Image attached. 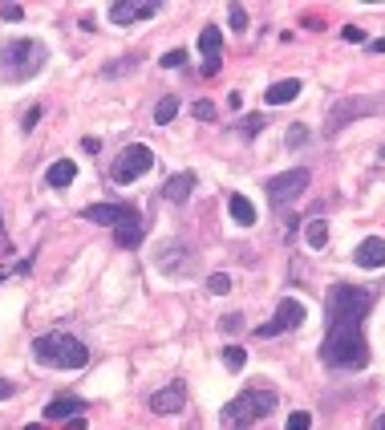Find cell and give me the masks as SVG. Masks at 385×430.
I'll return each mask as SVG.
<instances>
[{"mask_svg":"<svg viewBox=\"0 0 385 430\" xmlns=\"http://www.w3.org/2000/svg\"><path fill=\"white\" fill-rule=\"evenodd\" d=\"M320 361L329 370H365L369 365V345L361 325H329L320 341Z\"/></svg>","mask_w":385,"mask_h":430,"instance_id":"6da1fadb","label":"cell"},{"mask_svg":"<svg viewBox=\"0 0 385 430\" xmlns=\"http://www.w3.org/2000/svg\"><path fill=\"white\" fill-rule=\"evenodd\" d=\"M45 61H49V49L41 41H29V37L4 41L0 45V82L4 86H21V82H29V78L41 73Z\"/></svg>","mask_w":385,"mask_h":430,"instance_id":"7a4b0ae2","label":"cell"},{"mask_svg":"<svg viewBox=\"0 0 385 430\" xmlns=\"http://www.w3.org/2000/svg\"><path fill=\"white\" fill-rule=\"evenodd\" d=\"M377 301L373 288H357V284H333L325 297V321L329 325H361L369 317V308Z\"/></svg>","mask_w":385,"mask_h":430,"instance_id":"3957f363","label":"cell"},{"mask_svg":"<svg viewBox=\"0 0 385 430\" xmlns=\"http://www.w3.org/2000/svg\"><path fill=\"white\" fill-rule=\"evenodd\" d=\"M276 410V394L272 389H240L227 406H223V414H219V427L223 430H248V427H256L259 418H268Z\"/></svg>","mask_w":385,"mask_h":430,"instance_id":"277c9868","label":"cell"},{"mask_svg":"<svg viewBox=\"0 0 385 430\" xmlns=\"http://www.w3.org/2000/svg\"><path fill=\"white\" fill-rule=\"evenodd\" d=\"M33 357L53 370H82L89 361V345L73 333H41L33 341Z\"/></svg>","mask_w":385,"mask_h":430,"instance_id":"5b68a950","label":"cell"},{"mask_svg":"<svg viewBox=\"0 0 385 430\" xmlns=\"http://www.w3.org/2000/svg\"><path fill=\"white\" fill-rule=\"evenodd\" d=\"M154 167V150L146 146V142H130V146H122V155L114 159V167H110V179L114 183H134L138 174H146Z\"/></svg>","mask_w":385,"mask_h":430,"instance_id":"8992f818","label":"cell"},{"mask_svg":"<svg viewBox=\"0 0 385 430\" xmlns=\"http://www.w3.org/2000/svg\"><path fill=\"white\" fill-rule=\"evenodd\" d=\"M304 317H308L304 304H300L296 297H284V301L276 304V313H272V317L256 329V337H259V341H272V337H280V333H292V329L304 325Z\"/></svg>","mask_w":385,"mask_h":430,"instance_id":"52a82bcc","label":"cell"},{"mask_svg":"<svg viewBox=\"0 0 385 430\" xmlns=\"http://www.w3.org/2000/svg\"><path fill=\"white\" fill-rule=\"evenodd\" d=\"M308 179H312V174L304 171V167H292V171L268 179V183H264V191H268V203H272V207H284V203L300 199V195L308 191Z\"/></svg>","mask_w":385,"mask_h":430,"instance_id":"ba28073f","label":"cell"},{"mask_svg":"<svg viewBox=\"0 0 385 430\" xmlns=\"http://www.w3.org/2000/svg\"><path fill=\"white\" fill-rule=\"evenodd\" d=\"M377 106H382L377 98H341V102H337V106L329 110V118H325V134L333 138L337 130H345L349 122H357L361 114H373Z\"/></svg>","mask_w":385,"mask_h":430,"instance_id":"9c48e42d","label":"cell"},{"mask_svg":"<svg viewBox=\"0 0 385 430\" xmlns=\"http://www.w3.org/2000/svg\"><path fill=\"white\" fill-rule=\"evenodd\" d=\"M154 264H159L167 276H191V268H195V252H191L183 240H174L171 248H163V252L154 256Z\"/></svg>","mask_w":385,"mask_h":430,"instance_id":"30bf717a","label":"cell"},{"mask_svg":"<svg viewBox=\"0 0 385 430\" xmlns=\"http://www.w3.org/2000/svg\"><path fill=\"white\" fill-rule=\"evenodd\" d=\"M142 231H146V219H142L138 207H130V212L114 223V244H118V248H138Z\"/></svg>","mask_w":385,"mask_h":430,"instance_id":"8fae6325","label":"cell"},{"mask_svg":"<svg viewBox=\"0 0 385 430\" xmlns=\"http://www.w3.org/2000/svg\"><path fill=\"white\" fill-rule=\"evenodd\" d=\"M187 406V386L183 382H171V386H163L159 394H150V410L154 414H178Z\"/></svg>","mask_w":385,"mask_h":430,"instance_id":"7c38bea8","label":"cell"},{"mask_svg":"<svg viewBox=\"0 0 385 430\" xmlns=\"http://www.w3.org/2000/svg\"><path fill=\"white\" fill-rule=\"evenodd\" d=\"M154 12H159L154 0H146V4H134V0L110 4V21H114V25H134V21H146V16H154Z\"/></svg>","mask_w":385,"mask_h":430,"instance_id":"4fadbf2b","label":"cell"},{"mask_svg":"<svg viewBox=\"0 0 385 430\" xmlns=\"http://www.w3.org/2000/svg\"><path fill=\"white\" fill-rule=\"evenodd\" d=\"M219 45H223V33H219L215 25H203V33H199V53H203V73H207V78L219 73Z\"/></svg>","mask_w":385,"mask_h":430,"instance_id":"5bb4252c","label":"cell"},{"mask_svg":"<svg viewBox=\"0 0 385 430\" xmlns=\"http://www.w3.org/2000/svg\"><path fill=\"white\" fill-rule=\"evenodd\" d=\"M353 264H357V268H385V240L382 236H369V240L353 252Z\"/></svg>","mask_w":385,"mask_h":430,"instance_id":"9a60e30c","label":"cell"},{"mask_svg":"<svg viewBox=\"0 0 385 430\" xmlns=\"http://www.w3.org/2000/svg\"><path fill=\"white\" fill-rule=\"evenodd\" d=\"M195 183H199V179H195V171H178V174H171V179H167L163 195H167L171 203H187V199H191V191H195Z\"/></svg>","mask_w":385,"mask_h":430,"instance_id":"2e32d148","label":"cell"},{"mask_svg":"<svg viewBox=\"0 0 385 430\" xmlns=\"http://www.w3.org/2000/svg\"><path fill=\"white\" fill-rule=\"evenodd\" d=\"M300 78H284V82H276V86H268L264 89V106H288L292 98L300 93Z\"/></svg>","mask_w":385,"mask_h":430,"instance_id":"e0dca14e","label":"cell"},{"mask_svg":"<svg viewBox=\"0 0 385 430\" xmlns=\"http://www.w3.org/2000/svg\"><path fill=\"white\" fill-rule=\"evenodd\" d=\"M82 410H86V402H82V398L61 394V398H53V402L45 406V418H82Z\"/></svg>","mask_w":385,"mask_h":430,"instance_id":"ac0fdd59","label":"cell"},{"mask_svg":"<svg viewBox=\"0 0 385 430\" xmlns=\"http://www.w3.org/2000/svg\"><path fill=\"white\" fill-rule=\"evenodd\" d=\"M126 212H130L126 203H89L82 215H86L89 223H110V227H114V223H118Z\"/></svg>","mask_w":385,"mask_h":430,"instance_id":"d6986e66","label":"cell"},{"mask_svg":"<svg viewBox=\"0 0 385 430\" xmlns=\"http://www.w3.org/2000/svg\"><path fill=\"white\" fill-rule=\"evenodd\" d=\"M73 179H78V163H73V159H57V163L45 171V183H49V187H69Z\"/></svg>","mask_w":385,"mask_h":430,"instance_id":"ffe728a7","label":"cell"},{"mask_svg":"<svg viewBox=\"0 0 385 430\" xmlns=\"http://www.w3.org/2000/svg\"><path fill=\"white\" fill-rule=\"evenodd\" d=\"M227 212H231V219H235L240 227H252V223H256V207H252L248 195H231V199H227Z\"/></svg>","mask_w":385,"mask_h":430,"instance_id":"44dd1931","label":"cell"},{"mask_svg":"<svg viewBox=\"0 0 385 430\" xmlns=\"http://www.w3.org/2000/svg\"><path fill=\"white\" fill-rule=\"evenodd\" d=\"M304 244H308L312 252L329 248V223H325V219H312V223L304 227Z\"/></svg>","mask_w":385,"mask_h":430,"instance_id":"7402d4cb","label":"cell"},{"mask_svg":"<svg viewBox=\"0 0 385 430\" xmlns=\"http://www.w3.org/2000/svg\"><path fill=\"white\" fill-rule=\"evenodd\" d=\"M134 69H138V57H118V61H110V65L102 69V78L114 82V78H126V73H134Z\"/></svg>","mask_w":385,"mask_h":430,"instance_id":"603a6c76","label":"cell"},{"mask_svg":"<svg viewBox=\"0 0 385 430\" xmlns=\"http://www.w3.org/2000/svg\"><path fill=\"white\" fill-rule=\"evenodd\" d=\"M223 365H227L231 374L244 370V365H248V349H244V345H227V349H223Z\"/></svg>","mask_w":385,"mask_h":430,"instance_id":"cb8c5ba5","label":"cell"},{"mask_svg":"<svg viewBox=\"0 0 385 430\" xmlns=\"http://www.w3.org/2000/svg\"><path fill=\"white\" fill-rule=\"evenodd\" d=\"M174 114H178V98H174V93H167V98L154 106V122H159V126H167Z\"/></svg>","mask_w":385,"mask_h":430,"instance_id":"d4e9b609","label":"cell"},{"mask_svg":"<svg viewBox=\"0 0 385 430\" xmlns=\"http://www.w3.org/2000/svg\"><path fill=\"white\" fill-rule=\"evenodd\" d=\"M227 25H231L235 33H244V29H248V8H244V4H227Z\"/></svg>","mask_w":385,"mask_h":430,"instance_id":"484cf974","label":"cell"},{"mask_svg":"<svg viewBox=\"0 0 385 430\" xmlns=\"http://www.w3.org/2000/svg\"><path fill=\"white\" fill-rule=\"evenodd\" d=\"M308 138H312V134H308V126H288V134H284V146H288V150H300Z\"/></svg>","mask_w":385,"mask_h":430,"instance_id":"4316f807","label":"cell"},{"mask_svg":"<svg viewBox=\"0 0 385 430\" xmlns=\"http://www.w3.org/2000/svg\"><path fill=\"white\" fill-rule=\"evenodd\" d=\"M207 288H211V297H227L231 293V276L227 272H215V276H207Z\"/></svg>","mask_w":385,"mask_h":430,"instance_id":"83f0119b","label":"cell"},{"mask_svg":"<svg viewBox=\"0 0 385 430\" xmlns=\"http://www.w3.org/2000/svg\"><path fill=\"white\" fill-rule=\"evenodd\" d=\"M264 126H268V114H248L240 130H244V138H256V134H259Z\"/></svg>","mask_w":385,"mask_h":430,"instance_id":"f1b7e54d","label":"cell"},{"mask_svg":"<svg viewBox=\"0 0 385 430\" xmlns=\"http://www.w3.org/2000/svg\"><path fill=\"white\" fill-rule=\"evenodd\" d=\"M191 114H195L199 122H215V106H211V102H207V98H199V102L191 106Z\"/></svg>","mask_w":385,"mask_h":430,"instance_id":"f546056e","label":"cell"},{"mask_svg":"<svg viewBox=\"0 0 385 430\" xmlns=\"http://www.w3.org/2000/svg\"><path fill=\"white\" fill-rule=\"evenodd\" d=\"M308 427H312V414H308V410H292L284 430H308Z\"/></svg>","mask_w":385,"mask_h":430,"instance_id":"4dcf8cb0","label":"cell"},{"mask_svg":"<svg viewBox=\"0 0 385 430\" xmlns=\"http://www.w3.org/2000/svg\"><path fill=\"white\" fill-rule=\"evenodd\" d=\"M219 329H223V333H240V329H244V317H240V313H223V317H219Z\"/></svg>","mask_w":385,"mask_h":430,"instance_id":"1f68e13d","label":"cell"},{"mask_svg":"<svg viewBox=\"0 0 385 430\" xmlns=\"http://www.w3.org/2000/svg\"><path fill=\"white\" fill-rule=\"evenodd\" d=\"M183 61H187V53H183V49H171V53H163V57H159V65H163V69H178Z\"/></svg>","mask_w":385,"mask_h":430,"instance_id":"d6a6232c","label":"cell"},{"mask_svg":"<svg viewBox=\"0 0 385 430\" xmlns=\"http://www.w3.org/2000/svg\"><path fill=\"white\" fill-rule=\"evenodd\" d=\"M41 106H29V110H25V118H21V130H25V134H29V130L37 126V122H41Z\"/></svg>","mask_w":385,"mask_h":430,"instance_id":"836d02e7","label":"cell"},{"mask_svg":"<svg viewBox=\"0 0 385 430\" xmlns=\"http://www.w3.org/2000/svg\"><path fill=\"white\" fill-rule=\"evenodd\" d=\"M0 21H25V8L21 4H0Z\"/></svg>","mask_w":385,"mask_h":430,"instance_id":"e575fe53","label":"cell"},{"mask_svg":"<svg viewBox=\"0 0 385 430\" xmlns=\"http://www.w3.org/2000/svg\"><path fill=\"white\" fill-rule=\"evenodd\" d=\"M341 37H345V41H353V45H361V41H365V33H361L357 25H345V29H341Z\"/></svg>","mask_w":385,"mask_h":430,"instance_id":"d590c367","label":"cell"},{"mask_svg":"<svg viewBox=\"0 0 385 430\" xmlns=\"http://www.w3.org/2000/svg\"><path fill=\"white\" fill-rule=\"evenodd\" d=\"M12 394H16V386H12L8 378H0V402H4V398H12Z\"/></svg>","mask_w":385,"mask_h":430,"instance_id":"8d00e7d4","label":"cell"},{"mask_svg":"<svg viewBox=\"0 0 385 430\" xmlns=\"http://www.w3.org/2000/svg\"><path fill=\"white\" fill-rule=\"evenodd\" d=\"M369 53H385V37H382V41H373V45H369Z\"/></svg>","mask_w":385,"mask_h":430,"instance_id":"74e56055","label":"cell"},{"mask_svg":"<svg viewBox=\"0 0 385 430\" xmlns=\"http://www.w3.org/2000/svg\"><path fill=\"white\" fill-rule=\"evenodd\" d=\"M373 430H385V414H382V418H377V422H373Z\"/></svg>","mask_w":385,"mask_h":430,"instance_id":"f35d334b","label":"cell"},{"mask_svg":"<svg viewBox=\"0 0 385 430\" xmlns=\"http://www.w3.org/2000/svg\"><path fill=\"white\" fill-rule=\"evenodd\" d=\"M25 430H45V427H37V422H33V427H25Z\"/></svg>","mask_w":385,"mask_h":430,"instance_id":"ab89813d","label":"cell"},{"mask_svg":"<svg viewBox=\"0 0 385 430\" xmlns=\"http://www.w3.org/2000/svg\"><path fill=\"white\" fill-rule=\"evenodd\" d=\"M4 276H8V268H0V280H4Z\"/></svg>","mask_w":385,"mask_h":430,"instance_id":"60d3db41","label":"cell"},{"mask_svg":"<svg viewBox=\"0 0 385 430\" xmlns=\"http://www.w3.org/2000/svg\"><path fill=\"white\" fill-rule=\"evenodd\" d=\"M0 236H4V215H0Z\"/></svg>","mask_w":385,"mask_h":430,"instance_id":"b9f144b4","label":"cell"},{"mask_svg":"<svg viewBox=\"0 0 385 430\" xmlns=\"http://www.w3.org/2000/svg\"><path fill=\"white\" fill-rule=\"evenodd\" d=\"M377 155H382V159H385V146H382V150H377Z\"/></svg>","mask_w":385,"mask_h":430,"instance_id":"7bdbcfd3","label":"cell"}]
</instances>
